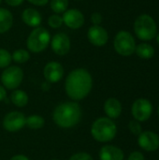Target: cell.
I'll return each mask as SVG.
<instances>
[{
    "label": "cell",
    "mask_w": 159,
    "mask_h": 160,
    "mask_svg": "<svg viewBox=\"0 0 159 160\" xmlns=\"http://www.w3.org/2000/svg\"><path fill=\"white\" fill-rule=\"evenodd\" d=\"M68 160H93V158L85 152H80L71 156Z\"/></svg>",
    "instance_id": "obj_27"
},
{
    "label": "cell",
    "mask_w": 159,
    "mask_h": 160,
    "mask_svg": "<svg viewBox=\"0 0 159 160\" xmlns=\"http://www.w3.org/2000/svg\"><path fill=\"white\" fill-rule=\"evenodd\" d=\"M124 158L123 150L113 145H104L99 151L100 160H124Z\"/></svg>",
    "instance_id": "obj_16"
},
{
    "label": "cell",
    "mask_w": 159,
    "mask_h": 160,
    "mask_svg": "<svg viewBox=\"0 0 159 160\" xmlns=\"http://www.w3.org/2000/svg\"><path fill=\"white\" fill-rule=\"evenodd\" d=\"M157 113H158V116H159V106H158V108H157Z\"/></svg>",
    "instance_id": "obj_35"
},
{
    "label": "cell",
    "mask_w": 159,
    "mask_h": 160,
    "mask_svg": "<svg viewBox=\"0 0 159 160\" xmlns=\"http://www.w3.org/2000/svg\"><path fill=\"white\" fill-rule=\"evenodd\" d=\"M128 128L130 130V132L136 136H139L142 132V128L140 124V122L136 121V120H133V121H130L129 124H128Z\"/></svg>",
    "instance_id": "obj_26"
},
{
    "label": "cell",
    "mask_w": 159,
    "mask_h": 160,
    "mask_svg": "<svg viewBox=\"0 0 159 160\" xmlns=\"http://www.w3.org/2000/svg\"><path fill=\"white\" fill-rule=\"evenodd\" d=\"M26 117L21 112H10L3 119V127L8 132H17L25 126Z\"/></svg>",
    "instance_id": "obj_9"
},
{
    "label": "cell",
    "mask_w": 159,
    "mask_h": 160,
    "mask_svg": "<svg viewBox=\"0 0 159 160\" xmlns=\"http://www.w3.org/2000/svg\"><path fill=\"white\" fill-rule=\"evenodd\" d=\"M51 48L57 55L63 56L69 52L71 42L68 36L65 33H57L51 38Z\"/></svg>",
    "instance_id": "obj_10"
},
{
    "label": "cell",
    "mask_w": 159,
    "mask_h": 160,
    "mask_svg": "<svg viewBox=\"0 0 159 160\" xmlns=\"http://www.w3.org/2000/svg\"><path fill=\"white\" fill-rule=\"evenodd\" d=\"M63 19L62 16L58 14H52L48 18V24L52 28H59L63 24Z\"/></svg>",
    "instance_id": "obj_25"
},
{
    "label": "cell",
    "mask_w": 159,
    "mask_h": 160,
    "mask_svg": "<svg viewBox=\"0 0 159 160\" xmlns=\"http://www.w3.org/2000/svg\"><path fill=\"white\" fill-rule=\"evenodd\" d=\"M136 41L133 36L127 31H120L116 34L113 41L115 52L122 56H130L135 52Z\"/></svg>",
    "instance_id": "obj_6"
},
{
    "label": "cell",
    "mask_w": 159,
    "mask_h": 160,
    "mask_svg": "<svg viewBox=\"0 0 159 160\" xmlns=\"http://www.w3.org/2000/svg\"><path fill=\"white\" fill-rule=\"evenodd\" d=\"M75 1H82V0H75Z\"/></svg>",
    "instance_id": "obj_37"
},
{
    "label": "cell",
    "mask_w": 159,
    "mask_h": 160,
    "mask_svg": "<svg viewBox=\"0 0 159 160\" xmlns=\"http://www.w3.org/2000/svg\"><path fill=\"white\" fill-rule=\"evenodd\" d=\"M156 38H157V43H158V45H159V33L156 36Z\"/></svg>",
    "instance_id": "obj_34"
},
{
    "label": "cell",
    "mask_w": 159,
    "mask_h": 160,
    "mask_svg": "<svg viewBox=\"0 0 159 160\" xmlns=\"http://www.w3.org/2000/svg\"><path fill=\"white\" fill-rule=\"evenodd\" d=\"M135 52L142 59H150L155 55V49L150 44L141 43L136 46Z\"/></svg>",
    "instance_id": "obj_19"
},
{
    "label": "cell",
    "mask_w": 159,
    "mask_h": 160,
    "mask_svg": "<svg viewBox=\"0 0 159 160\" xmlns=\"http://www.w3.org/2000/svg\"><path fill=\"white\" fill-rule=\"evenodd\" d=\"M6 3L10 7H18L22 4L23 0H5Z\"/></svg>",
    "instance_id": "obj_31"
},
{
    "label": "cell",
    "mask_w": 159,
    "mask_h": 160,
    "mask_svg": "<svg viewBox=\"0 0 159 160\" xmlns=\"http://www.w3.org/2000/svg\"><path fill=\"white\" fill-rule=\"evenodd\" d=\"M131 113L136 121L145 122L153 113V104L147 98H138L132 104Z\"/></svg>",
    "instance_id": "obj_8"
},
{
    "label": "cell",
    "mask_w": 159,
    "mask_h": 160,
    "mask_svg": "<svg viewBox=\"0 0 159 160\" xmlns=\"http://www.w3.org/2000/svg\"><path fill=\"white\" fill-rule=\"evenodd\" d=\"M90 19H91V22H93L94 25H100V23L102 22L103 17H102V15L99 12H94L91 15Z\"/></svg>",
    "instance_id": "obj_28"
},
{
    "label": "cell",
    "mask_w": 159,
    "mask_h": 160,
    "mask_svg": "<svg viewBox=\"0 0 159 160\" xmlns=\"http://www.w3.org/2000/svg\"><path fill=\"white\" fill-rule=\"evenodd\" d=\"M44 124H45L44 118L37 114H33L28 116L25 121V126H27V128H29L30 129H34V130L43 128Z\"/></svg>",
    "instance_id": "obj_21"
},
{
    "label": "cell",
    "mask_w": 159,
    "mask_h": 160,
    "mask_svg": "<svg viewBox=\"0 0 159 160\" xmlns=\"http://www.w3.org/2000/svg\"><path fill=\"white\" fill-rule=\"evenodd\" d=\"M104 112L108 118L117 119L122 113V104L117 98H110L104 103Z\"/></svg>",
    "instance_id": "obj_17"
},
{
    "label": "cell",
    "mask_w": 159,
    "mask_h": 160,
    "mask_svg": "<svg viewBox=\"0 0 159 160\" xmlns=\"http://www.w3.org/2000/svg\"><path fill=\"white\" fill-rule=\"evenodd\" d=\"M30 4L34 6H38V7H43L45 6L50 0H27Z\"/></svg>",
    "instance_id": "obj_30"
},
{
    "label": "cell",
    "mask_w": 159,
    "mask_h": 160,
    "mask_svg": "<svg viewBox=\"0 0 159 160\" xmlns=\"http://www.w3.org/2000/svg\"><path fill=\"white\" fill-rule=\"evenodd\" d=\"M10 100L15 106L22 108V107L26 106V104L28 103V96L24 91L16 89L11 93Z\"/></svg>",
    "instance_id": "obj_20"
},
{
    "label": "cell",
    "mask_w": 159,
    "mask_h": 160,
    "mask_svg": "<svg viewBox=\"0 0 159 160\" xmlns=\"http://www.w3.org/2000/svg\"><path fill=\"white\" fill-rule=\"evenodd\" d=\"M22 22L30 27H37L42 22V16L38 10L33 8H25L22 13Z\"/></svg>",
    "instance_id": "obj_15"
},
{
    "label": "cell",
    "mask_w": 159,
    "mask_h": 160,
    "mask_svg": "<svg viewBox=\"0 0 159 160\" xmlns=\"http://www.w3.org/2000/svg\"><path fill=\"white\" fill-rule=\"evenodd\" d=\"M87 38L94 46L102 47L106 45L109 40V34L101 25H93L89 27L87 31Z\"/></svg>",
    "instance_id": "obj_12"
},
{
    "label": "cell",
    "mask_w": 159,
    "mask_h": 160,
    "mask_svg": "<svg viewBox=\"0 0 159 160\" xmlns=\"http://www.w3.org/2000/svg\"><path fill=\"white\" fill-rule=\"evenodd\" d=\"M12 61L11 54L6 49L0 48V68H6L9 67Z\"/></svg>",
    "instance_id": "obj_24"
},
{
    "label": "cell",
    "mask_w": 159,
    "mask_h": 160,
    "mask_svg": "<svg viewBox=\"0 0 159 160\" xmlns=\"http://www.w3.org/2000/svg\"><path fill=\"white\" fill-rule=\"evenodd\" d=\"M139 146L146 152H155L159 148V136L153 131H142L138 136Z\"/></svg>",
    "instance_id": "obj_11"
},
{
    "label": "cell",
    "mask_w": 159,
    "mask_h": 160,
    "mask_svg": "<svg viewBox=\"0 0 159 160\" xmlns=\"http://www.w3.org/2000/svg\"><path fill=\"white\" fill-rule=\"evenodd\" d=\"M12 60L17 64H23L26 63L30 59V53L27 50L24 49H18L13 52L11 54Z\"/></svg>",
    "instance_id": "obj_22"
},
{
    "label": "cell",
    "mask_w": 159,
    "mask_h": 160,
    "mask_svg": "<svg viewBox=\"0 0 159 160\" xmlns=\"http://www.w3.org/2000/svg\"><path fill=\"white\" fill-rule=\"evenodd\" d=\"M134 32L142 40H152L156 38L157 27L154 19L148 14L140 15L134 22Z\"/></svg>",
    "instance_id": "obj_5"
},
{
    "label": "cell",
    "mask_w": 159,
    "mask_h": 160,
    "mask_svg": "<svg viewBox=\"0 0 159 160\" xmlns=\"http://www.w3.org/2000/svg\"><path fill=\"white\" fill-rule=\"evenodd\" d=\"M13 24V15L12 13L5 8H0V34L7 32Z\"/></svg>",
    "instance_id": "obj_18"
},
{
    "label": "cell",
    "mask_w": 159,
    "mask_h": 160,
    "mask_svg": "<svg viewBox=\"0 0 159 160\" xmlns=\"http://www.w3.org/2000/svg\"><path fill=\"white\" fill-rule=\"evenodd\" d=\"M116 134L117 127L108 117L97 119L91 127V135L98 142H109L115 138Z\"/></svg>",
    "instance_id": "obj_3"
},
{
    "label": "cell",
    "mask_w": 159,
    "mask_h": 160,
    "mask_svg": "<svg viewBox=\"0 0 159 160\" xmlns=\"http://www.w3.org/2000/svg\"><path fill=\"white\" fill-rule=\"evenodd\" d=\"M51 42V35L50 32L44 27L37 26L34 28L29 34L26 46L29 52L34 53H38L47 49Z\"/></svg>",
    "instance_id": "obj_4"
},
{
    "label": "cell",
    "mask_w": 159,
    "mask_h": 160,
    "mask_svg": "<svg viewBox=\"0 0 159 160\" xmlns=\"http://www.w3.org/2000/svg\"><path fill=\"white\" fill-rule=\"evenodd\" d=\"M1 3H2V0H0V5H1Z\"/></svg>",
    "instance_id": "obj_36"
},
{
    "label": "cell",
    "mask_w": 159,
    "mask_h": 160,
    "mask_svg": "<svg viewBox=\"0 0 159 160\" xmlns=\"http://www.w3.org/2000/svg\"><path fill=\"white\" fill-rule=\"evenodd\" d=\"M127 160H145V158H144V156H143L141 152H139V151H134V152H132V153L129 155Z\"/></svg>",
    "instance_id": "obj_29"
},
{
    "label": "cell",
    "mask_w": 159,
    "mask_h": 160,
    "mask_svg": "<svg viewBox=\"0 0 159 160\" xmlns=\"http://www.w3.org/2000/svg\"><path fill=\"white\" fill-rule=\"evenodd\" d=\"M63 22L70 29H79L84 24V16L82 12L76 8L67 9L62 16Z\"/></svg>",
    "instance_id": "obj_13"
},
{
    "label": "cell",
    "mask_w": 159,
    "mask_h": 160,
    "mask_svg": "<svg viewBox=\"0 0 159 160\" xmlns=\"http://www.w3.org/2000/svg\"><path fill=\"white\" fill-rule=\"evenodd\" d=\"M7 98V91L6 88L3 85H0V102L3 101L4 99H6Z\"/></svg>",
    "instance_id": "obj_32"
},
{
    "label": "cell",
    "mask_w": 159,
    "mask_h": 160,
    "mask_svg": "<svg viewBox=\"0 0 159 160\" xmlns=\"http://www.w3.org/2000/svg\"><path fill=\"white\" fill-rule=\"evenodd\" d=\"M43 76L47 82L51 83H56L64 76V68L58 62H55V61L49 62L44 67Z\"/></svg>",
    "instance_id": "obj_14"
},
{
    "label": "cell",
    "mask_w": 159,
    "mask_h": 160,
    "mask_svg": "<svg viewBox=\"0 0 159 160\" xmlns=\"http://www.w3.org/2000/svg\"><path fill=\"white\" fill-rule=\"evenodd\" d=\"M82 108L76 101L59 104L52 112L54 123L62 128H70L79 124L82 119Z\"/></svg>",
    "instance_id": "obj_2"
},
{
    "label": "cell",
    "mask_w": 159,
    "mask_h": 160,
    "mask_svg": "<svg viewBox=\"0 0 159 160\" xmlns=\"http://www.w3.org/2000/svg\"><path fill=\"white\" fill-rule=\"evenodd\" d=\"M92 87V76L85 68H76L70 71L65 82L67 97L76 102L85 98L90 94Z\"/></svg>",
    "instance_id": "obj_1"
},
{
    "label": "cell",
    "mask_w": 159,
    "mask_h": 160,
    "mask_svg": "<svg viewBox=\"0 0 159 160\" xmlns=\"http://www.w3.org/2000/svg\"><path fill=\"white\" fill-rule=\"evenodd\" d=\"M52 160H58V159H52Z\"/></svg>",
    "instance_id": "obj_38"
},
{
    "label": "cell",
    "mask_w": 159,
    "mask_h": 160,
    "mask_svg": "<svg viewBox=\"0 0 159 160\" xmlns=\"http://www.w3.org/2000/svg\"><path fill=\"white\" fill-rule=\"evenodd\" d=\"M68 0H51L50 7L55 14L64 13L68 8Z\"/></svg>",
    "instance_id": "obj_23"
},
{
    "label": "cell",
    "mask_w": 159,
    "mask_h": 160,
    "mask_svg": "<svg viewBox=\"0 0 159 160\" xmlns=\"http://www.w3.org/2000/svg\"><path fill=\"white\" fill-rule=\"evenodd\" d=\"M9 160H29V158L23 155H17V156L12 157Z\"/></svg>",
    "instance_id": "obj_33"
},
{
    "label": "cell",
    "mask_w": 159,
    "mask_h": 160,
    "mask_svg": "<svg viewBox=\"0 0 159 160\" xmlns=\"http://www.w3.org/2000/svg\"><path fill=\"white\" fill-rule=\"evenodd\" d=\"M23 79V71L17 66L6 68L1 74V82L6 89L14 90L19 87Z\"/></svg>",
    "instance_id": "obj_7"
}]
</instances>
